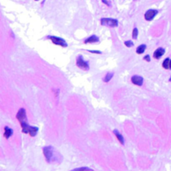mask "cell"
Masks as SVG:
<instances>
[{
    "instance_id": "cell-1",
    "label": "cell",
    "mask_w": 171,
    "mask_h": 171,
    "mask_svg": "<svg viewBox=\"0 0 171 171\" xmlns=\"http://www.w3.org/2000/svg\"><path fill=\"white\" fill-rule=\"evenodd\" d=\"M21 126H22V130L24 134H29V135L33 137L37 134V133L39 131V129L37 127H33V126H30L26 122L25 123H23L21 124Z\"/></svg>"
},
{
    "instance_id": "cell-2",
    "label": "cell",
    "mask_w": 171,
    "mask_h": 171,
    "mask_svg": "<svg viewBox=\"0 0 171 171\" xmlns=\"http://www.w3.org/2000/svg\"><path fill=\"white\" fill-rule=\"evenodd\" d=\"M118 20L114 18H103L101 19V24L104 26H109V27H117L118 26Z\"/></svg>"
},
{
    "instance_id": "cell-3",
    "label": "cell",
    "mask_w": 171,
    "mask_h": 171,
    "mask_svg": "<svg viewBox=\"0 0 171 171\" xmlns=\"http://www.w3.org/2000/svg\"><path fill=\"white\" fill-rule=\"evenodd\" d=\"M43 151H44V155L46 158V160L48 162H51L52 159H53V148L51 146H47L43 149Z\"/></svg>"
},
{
    "instance_id": "cell-4",
    "label": "cell",
    "mask_w": 171,
    "mask_h": 171,
    "mask_svg": "<svg viewBox=\"0 0 171 171\" xmlns=\"http://www.w3.org/2000/svg\"><path fill=\"white\" fill-rule=\"evenodd\" d=\"M49 39H51V41L56 44V45H59V46L62 47H67V43L65 42L64 39H61V38H59V37H55V36H49L48 37Z\"/></svg>"
},
{
    "instance_id": "cell-5",
    "label": "cell",
    "mask_w": 171,
    "mask_h": 171,
    "mask_svg": "<svg viewBox=\"0 0 171 171\" xmlns=\"http://www.w3.org/2000/svg\"><path fill=\"white\" fill-rule=\"evenodd\" d=\"M16 117H17L18 120L21 124L25 123V122H26V111H25V109H19L18 112V114H17V115H16Z\"/></svg>"
},
{
    "instance_id": "cell-6",
    "label": "cell",
    "mask_w": 171,
    "mask_h": 171,
    "mask_svg": "<svg viewBox=\"0 0 171 171\" xmlns=\"http://www.w3.org/2000/svg\"><path fill=\"white\" fill-rule=\"evenodd\" d=\"M77 66H78V68H80V69H82L83 70H87L89 69V64L87 63L82 59V57H78V59H77Z\"/></svg>"
},
{
    "instance_id": "cell-7",
    "label": "cell",
    "mask_w": 171,
    "mask_h": 171,
    "mask_svg": "<svg viewBox=\"0 0 171 171\" xmlns=\"http://www.w3.org/2000/svg\"><path fill=\"white\" fill-rule=\"evenodd\" d=\"M157 14H158V11L155 10V9H149V10H148V11L145 13L144 18H145L146 20L151 21V20L157 15Z\"/></svg>"
},
{
    "instance_id": "cell-8",
    "label": "cell",
    "mask_w": 171,
    "mask_h": 171,
    "mask_svg": "<svg viewBox=\"0 0 171 171\" xmlns=\"http://www.w3.org/2000/svg\"><path fill=\"white\" fill-rule=\"evenodd\" d=\"M131 81L134 84L138 86H141L143 84V78L140 77V76H138V75H135V76H133L132 78H131Z\"/></svg>"
},
{
    "instance_id": "cell-9",
    "label": "cell",
    "mask_w": 171,
    "mask_h": 171,
    "mask_svg": "<svg viewBox=\"0 0 171 171\" xmlns=\"http://www.w3.org/2000/svg\"><path fill=\"white\" fill-rule=\"evenodd\" d=\"M164 54V49L162 48H157L155 51V53H154V57L155 58V59H159L160 57H162Z\"/></svg>"
},
{
    "instance_id": "cell-10",
    "label": "cell",
    "mask_w": 171,
    "mask_h": 171,
    "mask_svg": "<svg viewBox=\"0 0 171 171\" xmlns=\"http://www.w3.org/2000/svg\"><path fill=\"white\" fill-rule=\"evenodd\" d=\"M99 38L97 37V36H95V35H92V36H90L89 39H87L84 41V43L85 44H93V43H97V42H99Z\"/></svg>"
},
{
    "instance_id": "cell-11",
    "label": "cell",
    "mask_w": 171,
    "mask_h": 171,
    "mask_svg": "<svg viewBox=\"0 0 171 171\" xmlns=\"http://www.w3.org/2000/svg\"><path fill=\"white\" fill-rule=\"evenodd\" d=\"M114 134H115L116 138L118 139V140L120 142V144H125V140H124V138H123L122 134L119 132L118 130H116V129H115V130H114Z\"/></svg>"
},
{
    "instance_id": "cell-12",
    "label": "cell",
    "mask_w": 171,
    "mask_h": 171,
    "mask_svg": "<svg viewBox=\"0 0 171 171\" xmlns=\"http://www.w3.org/2000/svg\"><path fill=\"white\" fill-rule=\"evenodd\" d=\"M4 130H5V132H4V137L6 138V139H8L12 134H13V130L10 129V128H8V127H5L4 128Z\"/></svg>"
},
{
    "instance_id": "cell-13",
    "label": "cell",
    "mask_w": 171,
    "mask_h": 171,
    "mask_svg": "<svg viewBox=\"0 0 171 171\" xmlns=\"http://www.w3.org/2000/svg\"><path fill=\"white\" fill-rule=\"evenodd\" d=\"M145 49H146V45L145 44H142V45H140V46L137 48L136 52H137L138 55H140V54H143L145 51Z\"/></svg>"
},
{
    "instance_id": "cell-14",
    "label": "cell",
    "mask_w": 171,
    "mask_h": 171,
    "mask_svg": "<svg viewBox=\"0 0 171 171\" xmlns=\"http://www.w3.org/2000/svg\"><path fill=\"white\" fill-rule=\"evenodd\" d=\"M170 59H166L164 61L163 67L164 69H170Z\"/></svg>"
},
{
    "instance_id": "cell-15",
    "label": "cell",
    "mask_w": 171,
    "mask_h": 171,
    "mask_svg": "<svg viewBox=\"0 0 171 171\" xmlns=\"http://www.w3.org/2000/svg\"><path fill=\"white\" fill-rule=\"evenodd\" d=\"M113 76H114V74H113V73H108V74H106V76L104 78V82H109V80L113 78Z\"/></svg>"
},
{
    "instance_id": "cell-16",
    "label": "cell",
    "mask_w": 171,
    "mask_h": 171,
    "mask_svg": "<svg viewBox=\"0 0 171 171\" xmlns=\"http://www.w3.org/2000/svg\"><path fill=\"white\" fill-rule=\"evenodd\" d=\"M71 171H93V170L88 168V167H81V168H77L75 170H73Z\"/></svg>"
},
{
    "instance_id": "cell-17",
    "label": "cell",
    "mask_w": 171,
    "mask_h": 171,
    "mask_svg": "<svg viewBox=\"0 0 171 171\" xmlns=\"http://www.w3.org/2000/svg\"><path fill=\"white\" fill-rule=\"evenodd\" d=\"M138 29H136V28H134V30H133V39H137V37H138Z\"/></svg>"
},
{
    "instance_id": "cell-18",
    "label": "cell",
    "mask_w": 171,
    "mask_h": 171,
    "mask_svg": "<svg viewBox=\"0 0 171 171\" xmlns=\"http://www.w3.org/2000/svg\"><path fill=\"white\" fill-rule=\"evenodd\" d=\"M125 44L127 47H132L134 44H133V42L132 41H126L125 43Z\"/></svg>"
},
{
    "instance_id": "cell-19",
    "label": "cell",
    "mask_w": 171,
    "mask_h": 171,
    "mask_svg": "<svg viewBox=\"0 0 171 171\" xmlns=\"http://www.w3.org/2000/svg\"><path fill=\"white\" fill-rule=\"evenodd\" d=\"M144 59H145V60H147V61H150V59H149V55H146V56L144 57Z\"/></svg>"
},
{
    "instance_id": "cell-20",
    "label": "cell",
    "mask_w": 171,
    "mask_h": 171,
    "mask_svg": "<svg viewBox=\"0 0 171 171\" xmlns=\"http://www.w3.org/2000/svg\"><path fill=\"white\" fill-rule=\"evenodd\" d=\"M89 52H91V53H96V54H101V52H99V51H89Z\"/></svg>"
},
{
    "instance_id": "cell-21",
    "label": "cell",
    "mask_w": 171,
    "mask_h": 171,
    "mask_svg": "<svg viewBox=\"0 0 171 171\" xmlns=\"http://www.w3.org/2000/svg\"><path fill=\"white\" fill-rule=\"evenodd\" d=\"M170 69H171V59H170Z\"/></svg>"
},
{
    "instance_id": "cell-22",
    "label": "cell",
    "mask_w": 171,
    "mask_h": 171,
    "mask_svg": "<svg viewBox=\"0 0 171 171\" xmlns=\"http://www.w3.org/2000/svg\"><path fill=\"white\" fill-rule=\"evenodd\" d=\"M35 1H39V0H35Z\"/></svg>"
}]
</instances>
